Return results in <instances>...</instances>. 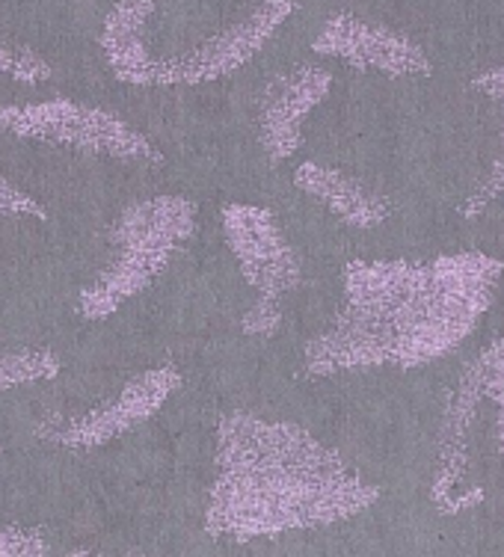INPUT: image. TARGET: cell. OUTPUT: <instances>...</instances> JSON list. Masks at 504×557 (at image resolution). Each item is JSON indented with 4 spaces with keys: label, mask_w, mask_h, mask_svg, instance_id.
<instances>
[{
    "label": "cell",
    "mask_w": 504,
    "mask_h": 557,
    "mask_svg": "<svg viewBox=\"0 0 504 557\" xmlns=\"http://www.w3.org/2000/svg\"><path fill=\"white\" fill-rule=\"evenodd\" d=\"M504 261L454 252L430 261H351L344 309L306 347L315 376L397 368L413 371L454 354L493 309Z\"/></svg>",
    "instance_id": "cell-1"
},
{
    "label": "cell",
    "mask_w": 504,
    "mask_h": 557,
    "mask_svg": "<svg viewBox=\"0 0 504 557\" xmlns=\"http://www.w3.org/2000/svg\"><path fill=\"white\" fill-rule=\"evenodd\" d=\"M214 486L205 531L225 540H258L354 519L380 490L291 421L225 416L217 428Z\"/></svg>",
    "instance_id": "cell-2"
},
{
    "label": "cell",
    "mask_w": 504,
    "mask_h": 557,
    "mask_svg": "<svg viewBox=\"0 0 504 557\" xmlns=\"http://www.w3.org/2000/svg\"><path fill=\"white\" fill-rule=\"evenodd\" d=\"M504 462V338L472 356L442 412L430 498L445 516L487 502L493 469Z\"/></svg>",
    "instance_id": "cell-3"
},
{
    "label": "cell",
    "mask_w": 504,
    "mask_h": 557,
    "mask_svg": "<svg viewBox=\"0 0 504 557\" xmlns=\"http://www.w3.org/2000/svg\"><path fill=\"white\" fill-rule=\"evenodd\" d=\"M0 134L72 146V149L122 158V161H163L158 146L146 134L131 128L125 119H119L105 108L75 104L69 98L22 104V108H0Z\"/></svg>",
    "instance_id": "cell-4"
},
{
    "label": "cell",
    "mask_w": 504,
    "mask_h": 557,
    "mask_svg": "<svg viewBox=\"0 0 504 557\" xmlns=\"http://www.w3.org/2000/svg\"><path fill=\"white\" fill-rule=\"evenodd\" d=\"M297 0H256L232 27H225L190 54L155 60L151 57L140 86H187L208 84L247 65L270 42V36L288 22Z\"/></svg>",
    "instance_id": "cell-5"
},
{
    "label": "cell",
    "mask_w": 504,
    "mask_h": 557,
    "mask_svg": "<svg viewBox=\"0 0 504 557\" xmlns=\"http://www.w3.org/2000/svg\"><path fill=\"white\" fill-rule=\"evenodd\" d=\"M179 388H182V374L175 368H167V364L151 368L125 383V388L110 404L89 409L84 416L54 418L39 430V436L72 450L101 448L134 428H140L151 416H158Z\"/></svg>",
    "instance_id": "cell-6"
},
{
    "label": "cell",
    "mask_w": 504,
    "mask_h": 557,
    "mask_svg": "<svg viewBox=\"0 0 504 557\" xmlns=\"http://www.w3.org/2000/svg\"><path fill=\"white\" fill-rule=\"evenodd\" d=\"M223 228L241 273L261 297L280 300L282 294L297 288L300 261L268 208L229 205L223 208Z\"/></svg>",
    "instance_id": "cell-7"
},
{
    "label": "cell",
    "mask_w": 504,
    "mask_h": 557,
    "mask_svg": "<svg viewBox=\"0 0 504 557\" xmlns=\"http://www.w3.org/2000/svg\"><path fill=\"white\" fill-rule=\"evenodd\" d=\"M311 51L392 77H416L430 72L428 54L413 39L380 24L362 22L356 15H333L315 36Z\"/></svg>",
    "instance_id": "cell-8"
},
{
    "label": "cell",
    "mask_w": 504,
    "mask_h": 557,
    "mask_svg": "<svg viewBox=\"0 0 504 557\" xmlns=\"http://www.w3.org/2000/svg\"><path fill=\"white\" fill-rule=\"evenodd\" d=\"M333 75L323 65H297L265 86L258 104V139L270 161H285L300 149L303 122L330 96Z\"/></svg>",
    "instance_id": "cell-9"
},
{
    "label": "cell",
    "mask_w": 504,
    "mask_h": 557,
    "mask_svg": "<svg viewBox=\"0 0 504 557\" xmlns=\"http://www.w3.org/2000/svg\"><path fill=\"white\" fill-rule=\"evenodd\" d=\"M196 232V205L182 196H158L131 205L110 228V244L125 249H167L179 252Z\"/></svg>",
    "instance_id": "cell-10"
},
{
    "label": "cell",
    "mask_w": 504,
    "mask_h": 557,
    "mask_svg": "<svg viewBox=\"0 0 504 557\" xmlns=\"http://www.w3.org/2000/svg\"><path fill=\"white\" fill-rule=\"evenodd\" d=\"M294 184L354 228H377L389 220L386 199L342 170L306 161L294 170Z\"/></svg>",
    "instance_id": "cell-11"
},
{
    "label": "cell",
    "mask_w": 504,
    "mask_h": 557,
    "mask_svg": "<svg viewBox=\"0 0 504 557\" xmlns=\"http://www.w3.org/2000/svg\"><path fill=\"white\" fill-rule=\"evenodd\" d=\"M175 252L167 249H125L119 252L116 261L98 273L84 290L77 309L86 321H105L122 302L134 300L140 290H146L158 278Z\"/></svg>",
    "instance_id": "cell-12"
},
{
    "label": "cell",
    "mask_w": 504,
    "mask_h": 557,
    "mask_svg": "<svg viewBox=\"0 0 504 557\" xmlns=\"http://www.w3.org/2000/svg\"><path fill=\"white\" fill-rule=\"evenodd\" d=\"M475 89H481L483 96L493 98L504 113V65L483 72L481 77H475ZM502 194H504V125H502V137H499V151H495V158L490 161L487 172L481 175V182L475 184V190L469 194L466 205H463V216H466V220L481 216Z\"/></svg>",
    "instance_id": "cell-13"
},
{
    "label": "cell",
    "mask_w": 504,
    "mask_h": 557,
    "mask_svg": "<svg viewBox=\"0 0 504 557\" xmlns=\"http://www.w3.org/2000/svg\"><path fill=\"white\" fill-rule=\"evenodd\" d=\"M60 374V359L48 350H12L0 354V392L42 380H54Z\"/></svg>",
    "instance_id": "cell-14"
},
{
    "label": "cell",
    "mask_w": 504,
    "mask_h": 557,
    "mask_svg": "<svg viewBox=\"0 0 504 557\" xmlns=\"http://www.w3.org/2000/svg\"><path fill=\"white\" fill-rule=\"evenodd\" d=\"M282 323V302L276 297H258L253 306L244 314V321H241V330L247 335H273L280 330Z\"/></svg>",
    "instance_id": "cell-15"
},
{
    "label": "cell",
    "mask_w": 504,
    "mask_h": 557,
    "mask_svg": "<svg viewBox=\"0 0 504 557\" xmlns=\"http://www.w3.org/2000/svg\"><path fill=\"white\" fill-rule=\"evenodd\" d=\"M0 557H48V543L39 531L3 528L0 531Z\"/></svg>",
    "instance_id": "cell-16"
},
{
    "label": "cell",
    "mask_w": 504,
    "mask_h": 557,
    "mask_svg": "<svg viewBox=\"0 0 504 557\" xmlns=\"http://www.w3.org/2000/svg\"><path fill=\"white\" fill-rule=\"evenodd\" d=\"M0 216H45V208L15 184L0 178Z\"/></svg>",
    "instance_id": "cell-17"
},
{
    "label": "cell",
    "mask_w": 504,
    "mask_h": 557,
    "mask_svg": "<svg viewBox=\"0 0 504 557\" xmlns=\"http://www.w3.org/2000/svg\"><path fill=\"white\" fill-rule=\"evenodd\" d=\"M69 557H96V555H89V552H72Z\"/></svg>",
    "instance_id": "cell-18"
},
{
    "label": "cell",
    "mask_w": 504,
    "mask_h": 557,
    "mask_svg": "<svg viewBox=\"0 0 504 557\" xmlns=\"http://www.w3.org/2000/svg\"><path fill=\"white\" fill-rule=\"evenodd\" d=\"M0 454H3V445H0Z\"/></svg>",
    "instance_id": "cell-19"
}]
</instances>
